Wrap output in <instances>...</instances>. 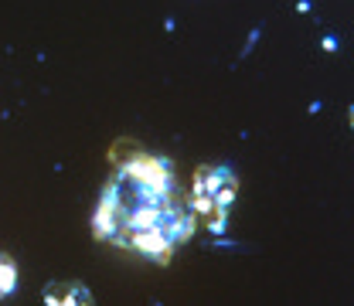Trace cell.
Masks as SVG:
<instances>
[{"label":"cell","mask_w":354,"mask_h":306,"mask_svg":"<svg viewBox=\"0 0 354 306\" xmlns=\"http://www.w3.org/2000/svg\"><path fill=\"white\" fill-rule=\"evenodd\" d=\"M44 306H95L86 283H48Z\"/></svg>","instance_id":"obj_1"},{"label":"cell","mask_w":354,"mask_h":306,"mask_svg":"<svg viewBox=\"0 0 354 306\" xmlns=\"http://www.w3.org/2000/svg\"><path fill=\"white\" fill-rule=\"evenodd\" d=\"M256 41H259V28H252V31H249V38H245V44H242V58L256 48Z\"/></svg>","instance_id":"obj_5"},{"label":"cell","mask_w":354,"mask_h":306,"mask_svg":"<svg viewBox=\"0 0 354 306\" xmlns=\"http://www.w3.org/2000/svg\"><path fill=\"white\" fill-rule=\"evenodd\" d=\"M297 10H300V14H310V10H313V3H310V0H300V3H297Z\"/></svg>","instance_id":"obj_7"},{"label":"cell","mask_w":354,"mask_h":306,"mask_svg":"<svg viewBox=\"0 0 354 306\" xmlns=\"http://www.w3.org/2000/svg\"><path fill=\"white\" fill-rule=\"evenodd\" d=\"M228 218H232V211H215V215L205 218V228H208L212 235H225V231H228Z\"/></svg>","instance_id":"obj_3"},{"label":"cell","mask_w":354,"mask_h":306,"mask_svg":"<svg viewBox=\"0 0 354 306\" xmlns=\"http://www.w3.org/2000/svg\"><path fill=\"white\" fill-rule=\"evenodd\" d=\"M208 249H239V242L225 238V235H215V238H208Z\"/></svg>","instance_id":"obj_4"},{"label":"cell","mask_w":354,"mask_h":306,"mask_svg":"<svg viewBox=\"0 0 354 306\" xmlns=\"http://www.w3.org/2000/svg\"><path fill=\"white\" fill-rule=\"evenodd\" d=\"M320 48H324V51H327V55H334V51H337V48H341V41H337V38H334V35H324V41H320Z\"/></svg>","instance_id":"obj_6"},{"label":"cell","mask_w":354,"mask_h":306,"mask_svg":"<svg viewBox=\"0 0 354 306\" xmlns=\"http://www.w3.org/2000/svg\"><path fill=\"white\" fill-rule=\"evenodd\" d=\"M17 293V265L10 256H0V300Z\"/></svg>","instance_id":"obj_2"},{"label":"cell","mask_w":354,"mask_h":306,"mask_svg":"<svg viewBox=\"0 0 354 306\" xmlns=\"http://www.w3.org/2000/svg\"><path fill=\"white\" fill-rule=\"evenodd\" d=\"M351 126H354V106H351Z\"/></svg>","instance_id":"obj_8"}]
</instances>
